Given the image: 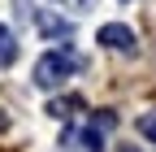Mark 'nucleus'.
Wrapping results in <instances>:
<instances>
[{
    "label": "nucleus",
    "mask_w": 156,
    "mask_h": 152,
    "mask_svg": "<svg viewBox=\"0 0 156 152\" xmlns=\"http://www.w3.org/2000/svg\"><path fill=\"white\" fill-rule=\"evenodd\" d=\"M74 70H78V52L74 48H52V52H44L35 61V87L52 91V87H61Z\"/></svg>",
    "instance_id": "obj_1"
},
{
    "label": "nucleus",
    "mask_w": 156,
    "mask_h": 152,
    "mask_svg": "<svg viewBox=\"0 0 156 152\" xmlns=\"http://www.w3.org/2000/svg\"><path fill=\"white\" fill-rule=\"evenodd\" d=\"M108 52H134V31L130 26H122V22H108V26H100V35H95Z\"/></svg>",
    "instance_id": "obj_2"
},
{
    "label": "nucleus",
    "mask_w": 156,
    "mask_h": 152,
    "mask_svg": "<svg viewBox=\"0 0 156 152\" xmlns=\"http://www.w3.org/2000/svg\"><path fill=\"white\" fill-rule=\"evenodd\" d=\"M35 26H39V35H44V39H69L74 35V22L69 17H56V13H35Z\"/></svg>",
    "instance_id": "obj_3"
},
{
    "label": "nucleus",
    "mask_w": 156,
    "mask_h": 152,
    "mask_svg": "<svg viewBox=\"0 0 156 152\" xmlns=\"http://www.w3.org/2000/svg\"><path fill=\"white\" fill-rule=\"evenodd\" d=\"M13 61H17V39L9 26H0V70H9Z\"/></svg>",
    "instance_id": "obj_4"
},
{
    "label": "nucleus",
    "mask_w": 156,
    "mask_h": 152,
    "mask_svg": "<svg viewBox=\"0 0 156 152\" xmlns=\"http://www.w3.org/2000/svg\"><path fill=\"white\" fill-rule=\"evenodd\" d=\"M69 109H78V100H52V104H48V113H52V118H65Z\"/></svg>",
    "instance_id": "obj_5"
},
{
    "label": "nucleus",
    "mask_w": 156,
    "mask_h": 152,
    "mask_svg": "<svg viewBox=\"0 0 156 152\" xmlns=\"http://www.w3.org/2000/svg\"><path fill=\"white\" fill-rule=\"evenodd\" d=\"M113 126H117V113H108V109L95 113V130H113Z\"/></svg>",
    "instance_id": "obj_6"
},
{
    "label": "nucleus",
    "mask_w": 156,
    "mask_h": 152,
    "mask_svg": "<svg viewBox=\"0 0 156 152\" xmlns=\"http://www.w3.org/2000/svg\"><path fill=\"white\" fill-rule=\"evenodd\" d=\"M139 130H143V135L156 143V113H147V118H139Z\"/></svg>",
    "instance_id": "obj_7"
},
{
    "label": "nucleus",
    "mask_w": 156,
    "mask_h": 152,
    "mask_svg": "<svg viewBox=\"0 0 156 152\" xmlns=\"http://www.w3.org/2000/svg\"><path fill=\"white\" fill-rule=\"evenodd\" d=\"M65 5H78V9H91V0H65Z\"/></svg>",
    "instance_id": "obj_8"
},
{
    "label": "nucleus",
    "mask_w": 156,
    "mask_h": 152,
    "mask_svg": "<svg viewBox=\"0 0 156 152\" xmlns=\"http://www.w3.org/2000/svg\"><path fill=\"white\" fill-rule=\"evenodd\" d=\"M122 152H134V148H122Z\"/></svg>",
    "instance_id": "obj_9"
}]
</instances>
